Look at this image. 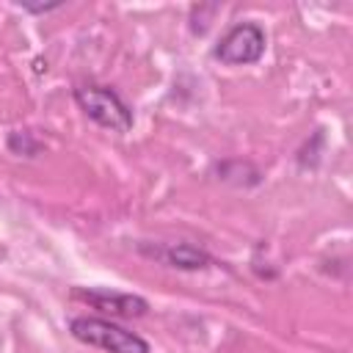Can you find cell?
Returning a JSON list of instances; mask_svg holds the SVG:
<instances>
[{"mask_svg":"<svg viewBox=\"0 0 353 353\" xmlns=\"http://www.w3.org/2000/svg\"><path fill=\"white\" fill-rule=\"evenodd\" d=\"M262 52H265V30L256 22H240V25L229 28L212 50V55L229 66L256 63L262 58Z\"/></svg>","mask_w":353,"mask_h":353,"instance_id":"3957f363","label":"cell"},{"mask_svg":"<svg viewBox=\"0 0 353 353\" xmlns=\"http://www.w3.org/2000/svg\"><path fill=\"white\" fill-rule=\"evenodd\" d=\"M74 102L91 121L110 132H127L132 127L130 105L108 85H80L74 88Z\"/></svg>","mask_w":353,"mask_h":353,"instance_id":"7a4b0ae2","label":"cell"},{"mask_svg":"<svg viewBox=\"0 0 353 353\" xmlns=\"http://www.w3.org/2000/svg\"><path fill=\"white\" fill-rule=\"evenodd\" d=\"M72 298L85 301L88 306L108 312L113 317H141L146 314L149 303L141 295H130V292H113V290H72Z\"/></svg>","mask_w":353,"mask_h":353,"instance_id":"277c9868","label":"cell"},{"mask_svg":"<svg viewBox=\"0 0 353 353\" xmlns=\"http://www.w3.org/2000/svg\"><path fill=\"white\" fill-rule=\"evenodd\" d=\"M69 331L77 342L99 347L105 353H149V342L138 336L135 331H127L105 317H74L69 323Z\"/></svg>","mask_w":353,"mask_h":353,"instance_id":"6da1fadb","label":"cell"},{"mask_svg":"<svg viewBox=\"0 0 353 353\" xmlns=\"http://www.w3.org/2000/svg\"><path fill=\"white\" fill-rule=\"evenodd\" d=\"M143 254L171 265V268H179V270H199V268H207L212 262V256L190 243H176V245H163V248H146L141 245Z\"/></svg>","mask_w":353,"mask_h":353,"instance_id":"5b68a950","label":"cell"},{"mask_svg":"<svg viewBox=\"0 0 353 353\" xmlns=\"http://www.w3.org/2000/svg\"><path fill=\"white\" fill-rule=\"evenodd\" d=\"M61 3H50V6H22L25 11H33V14H44V11H52V8H58Z\"/></svg>","mask_w":353,"mask_h":353,"instance_id":"8992f818","label":"cell"}]
</instances>
